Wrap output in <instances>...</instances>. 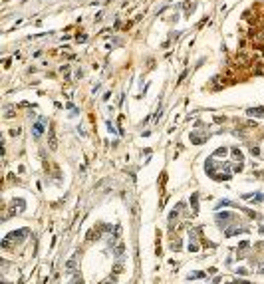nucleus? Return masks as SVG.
Instances as JSON below:
<instances>
[{
	"instance_id": "obj_1",
	"label": "nucleus",
	"mask_w": 264,
	"mask_h": 284,
	"mask_svg": "<svg viewBox=\"0 0 264 284\" xmlns=\"http://www.w3.org/2000/svg\"><path fill=\"white\" fill-rule=\"evenodd\" d=\"M42 131H44V125L42 123H36V125H34V137H40Z\"/></svg>"
},
{
	"instance_id": "obj_2",
	"label": "nucleus",
	"mask_w": 264,
	"mask_h": 284,
	"mask_svg": "<svg viewBox=\"0 0 264 284\" xmlns=\"http://www.w3.org/2000/svg\"><path fill=\"white\" fill-rule=\"evenodd\" d=\"M260 115V117H262L264 115V107H256V109H248V115Z\"/></svg>"
},
{
	"instance_id": "obj_3",
	"label": "nucleus",
	"mask_w": 264,
	"mask_h": 284,
	"mask_svg": "<svg viewBox=\"0 0 264 284\" xmlns=\"http://www.w3.org/2000/svg\"><path fill=\"white\" fill-rule=\"evenodd\" d=\"M262 232H264V227H262Z\"/></svg>"
}]
</instances>
